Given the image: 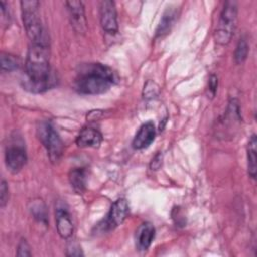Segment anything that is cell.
<instances>
[{
  "mask_svg": "<svg viewBox=\"0 0 257 257\" xmlns=\"http://www.w3.org/2000/svg\"><path fill=\"white\" fill-rule=\"evenodd\" d=\"M23 87L41 93L55 86L57 79L49 64V44L31 43L24 64Z\"/></svg>",
  "mask_w": 257,
  "mask_h": 257,
  "instance_id": "cell-1",
  "label": "cell"
},
{
  "mask_svg": "<svg viewBox=\"0 0 257 257\" xmlns=\"http://www.w3.org/2000/svg\"><path fill=\"white\" fill-rule=\"evenodd\" d=\"M115 82L112 69L101 63H88L80 67L74 87L81 94H101L106 92Z\"/></svg>",
  "mask_w": 257,
  "mask_h": 257,
  "instance_id": "cell-2",
  "label": "cell"
},
{
  "mask_svg": "<svg viewBox=\"0 0 257 257\" xmlns=\"http://www.w3.org/2000/svg\"><path fill=\"white\" fill-rule=\"evenodd\" d=\"M40 3L38 1H21L22 21L28 38L31 43L49 44L47 33L42 25L38 8Z\"/></svg>",
  "mask_w": 257,
  "mask_h": 257,
  "instance_id": "cell-3",
  "label": "cell"
},
{
  "mask_svg": "<svg viewBox=\"0 0 257 257\" xmlns=\"http://www.w3.org/2000/svg\"><path fill=\"white\" fill-rule=\"evenodd\" d=\"M238 18V4L236 1H226L220 13L217 28L214 32V39L220 45H226L230 42Z\"/></svg>",
  "mask_w": 257,
  "mask_h": 257,
  "instance_id": "cell-4",
  "label": "cell"
},
{
  "mask_svg": "<svg viewBox=\"0 0 257 257\" xmlns=\"http://www.w3.org/2000/svg\"><path fill=\"white\" fill-rule=\"evenodd\" d=\"M38 138L47 151L51 163L56 164L63 154V143L50 121H42L37 128Z\"/></svg>",
  "mask_w": 257,
  "mask_h": 257,
  "instance_id": "cell-5",
  "label": "cell"
},
{
  "mask_svg": "<svg viewBox=\"0 0 257 257\" xmlns=\"http://www.w3.org/2000/svg\"><path fill=\"white\" fill-rule=\"evenodd\" d=\"M99 20L103 31L115 34L118 31L115 4L111 0H103L99 4Z\"/></svg>",
  "mask_w": 257,
  "mask_h": 257,
  "instance_id": "cell-6",
  "label": "cell"
},
{
  "mask_svg": "<svg viewBox=\"0 0 257 257\" xmlns=\"http://www.w3.org/2000/svg\"><path fill=\"white\" fill-rule=\"evenodd\" d=\"M128 214V204L125 199L120 198L114 201L111 205L106 218L103 220V229L106 231L113 230L119 226L126 218Z\"/></svg>",
  "mask_w": 257,
  "mask_h": 257,
  "instance_id": "cell-7",
  "label": "cell"
},
{
  "mask_svg": "<svg viewBox=\"0 0 257 257\" xmlns=\"http://www.w3.org/2000/svg\"><path fill=\"white\" fill-rule=\"evenodd\" d=\"M27 155L24 147L18 143L7 146L5 150V164L7 169L15 174L26 164Z\"/></svg>",
  "mask_w": 257,
  "mask_h": 257,
  "instance_id": "cell-8",
  "label": "cell"
},
{
  "mask_svg": "<svg viewBox=\"0 0 257 257\" xmlns=\"http://www.w3.org/2000/svg\"><path fill=\"white\" fill-rule=\"evenodd\" d=\"M65 6L68 11L69 19L74 30L79 34H84L87 29V22L84 13V6L81 1H66Z\"/></svg>",
  "mask_w": 257,
  "mask_h": 257,
  "instance_id": "cell-9",
  "label": "cell"
},
{
  "mask_svg": "<svg viewBox=\"0 0 257 257\" xmlns=\"http://www.w3.org/2000/svg\"><path fill=\"white\" fill-rule=\"evenodd\" d=\"M156 137V128L152 121H147L142 124L133 140V148L136 150H143L148 148Z\"/></svg>",
  "mask_w": 257,
  "mask_h": 257,
  "instance_id": "cell-10",
  "label": "cell"
},
{
  "mask_svg": "<svg viewBox=\"0 0 257 257\" xmlns=\"http://www.w3.org/2000/svg\"><path fill=\"white\" fill-rule=\"evenodd\" d=\"M56 229L62 239H68L73 234V225L67 209L63 206H57L55 210Z\"/></svg>",
  "mask_w": 257,
  "mask_h": 257,
  "instance_id": "cell-11",
  "label": "cell"
},
{
  "mask_svg": "<svg viewBox=\"0 0 257 257\" xmlns=\"http://www.w3.org/2000/svg\"><path fill=\"white\" fill-rule=\"evenodd\" d=\"M102 142V135L93 127H84L76 138V145L80 148H98Z\"/></svg>",
  "mask_w": 257,
  "mask_h": 257,
  "instance_id": "cell-12",
  "label": "cell"
},
{
  "mask_svg": "<svg viewBox=\"0 0 257 257\" xmlns=\"http://www.w3.org/2000/svg\"><path fill=\"white\" fill-rule=\"evenodd\" d=\"M155 238V228L151 223H143L136 232V246L140 251H146Z\"/></svg>",
  "mask_w": 257,
  "mask_h": 257,
  "instance_id": "cell-13",
  "label": "cell"
},
{
  "mask_svg": "<svg viewBox=\"0 0 257 257\" xmlns=\"http://www.w3.org/2000/svg\"><path fill=\"white\" fill-rule=\"evenodd\" d=\"M177 17H178L177 9L175 7H170V8L168 7L160 20V23L156 30V36L162 37L167 33H169L174 23L176 22Z\"/></svg>",
  "mask_w": 257,
  "mask_h": 257,
  "instance_id": "cell-14",
  "label": "cell"
},
{
  "mask_svg": "<svg viewBox=\"0 0 257 257\" xmlns=\"http://www.w3.org/2000/svg\"><path fill=\"white\" fill-rule=\"evenodd\" d=\"M71 188L77 194H82L86 188V170L84 168H74L68 174Z\"/></svg>",
  "mask_w": 257,
  "mask_h": 257,
  "instance_id": "cell-15",
  "label": "cell"
},
{
  "mask_svg": "<svg viewBox=\"0 0 257 257\" xmlns=\"http://www.w3.org/2000/svg\"><path fill=\"white\" fill-rule=\"evenodd\" d=\"M257 140L256 135L253 134L248 142L247 146V160H248V174L252 179L256 178L257 172V150H256Z\"/></svg>",
  "mask_w": 257,
  "mask_h": 257,
  "instance_id": "cell-16",
  "label": "cell"
},
{
  "mask_svg": "<svg viewBox=\"0 0 257 257\" xmlns=\"http://www.w3.org/2000/svg\"><path fill=\"white\" fill-rule=\"evenodd\" d=\"M29 211L36 221L44 225H47V220H48L47 210L44 203L41 200L39 199L32 200L29 203Z\"/></svg>",
  "mask_w": 257,
  "mask_h": 257,
  "instance_id": "cell-17",
  "label": "cell"
},
{
  "mask_svg": "<svg viewBox=\"0 0 257 257\" xmlns=\"http://www.w3.org/2000/svg\"><path fill=\"white\" fill-rule=\"evenodd\" d=\"M21 64L20 59L10 53H1V69L3 72L5 71H13L17 69Z\"/></svg>",
  "mask_w": 257,
  "mask_h": 257,
  "instance_id": "cell-18",
  "label": "cell"
},
{
  "mask_svg": "<svg viewBox=\"0 0 257 257\" xmlns=\"http://www.w3.org/2000/svg\"><path fill=\"white\" fill-rule=\"evenodd\" d=\"M248 51H249V45H248L247 40L243 37L240 38V40L238 41V44L236 46V50H235V54H234L236 63H238V64L243 63L248 56Z\"/></svg>",
  "mask_w": 257,
  "mask_h": 257,
  "instance_id": "cell-19",
  "label": "cell"
},
{
  "mask_svg": "<svg viewBox=\"0 0 257 257\" xmlns=\"http://www.w3.org/2000/svg\"><path fill=\"white\" fill-rule=\"evenodd\" d=\"M8 201V187L4 180L1 181V187H0V205L3 208Z\"/></svg>",
  "mask_w": 257,
  "mask_h": 257,
  "instance_id": "cell-20",
  "label": "cell"
},
{
  "mask_svg": "<svg viewBox=\"0 0 257 257\" xmlns=\"http://www.w3.org/2000/svg\"><path fill=\"white\" fill-rule=\"evenodd\" d=\"M17 255L18 256H31L29 245L27 244L26 240L21 239L17 247Z\"/></svg>",
  "mask_w": 257,
  "mask_h": 257,
  "instance_id": "cell-21",
  "label": "cell"
},
{
  "mask_svg": "<svg viewBox=\"0 0 257 257\" xmlns=\"http://www.w3.org/2000/svg\"><path fill=\"white\" fill-rule=\"evenodd\" d=\"M66 255H68V256H80V255H82V252H81V249L75 243H72L67 247Z\"/></svg>",
  "mask_w": 257,
  "mask_h": 257,
  "instance_id": "cell-22",
  "label": "cell"
},
{
  "mask_svg": "<svg viewBox=\"0 0 257 257\" xmlns=\"http://www.w3.org/2000/svg\"><path fill=\"white\" fill-rule=\"evenodd\" d=\"M162 154L161 153H158L153 159H152V162L150 164V167L152 170H158L161 165H162Z\"/></svg>",
  "mask_w": 257,
  "mask_h": 257,
  "instance_id": "cell-23",
  "label": "cell"
},
{
  "mask_svg": "<svg viewBox=\"0 0 257 257\" xmlns=\"http://www.w3.org/2000/svg\"><path fill=\"white\" fill-rule=\"evenodd\" d=\"M217 86H218V79L215 75H211L209 79V90L212 92V95L214 96L216 91H217Z\"/></svg>",
  "mask_w": 257,
  "mask_h": 257,
  "instance_id": "cell-24",
  "label": "cell"
},
{
  "mask_svg": "<svg viewBox=\"0 0 257 257\" xmlns=\"http://www.w3.org/2000/svg\"><path fill=\"white\" fill-rule=\"evenodd\" d=\"M158 94V86H156L155 88L153 87V89H149L147 85H145L144 87V97H153L155 95Z\"/></svg>",
  "mask_w": 257,
  "mask_h": 257,
  "instance_id": "cell-25",
  "label": "cell"
}]
</instances>
